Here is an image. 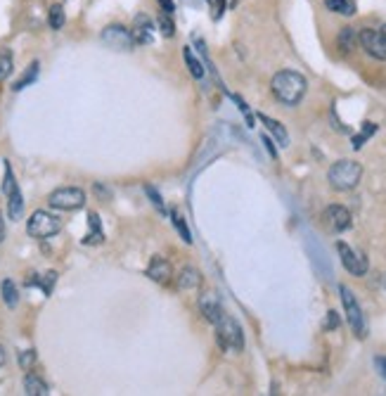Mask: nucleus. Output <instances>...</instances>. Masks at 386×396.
<instances>
[{"label": "nucleus", "mask_w": 386, "mask_h": 396, "mask_svg": "<svg viewBox=\"0 0 386 396\" xmlns=\"http://www.w3.org/2000/svg\"><path fill=\"white\" fill-rule=\"evenodd\" d=\"M270 90L278 97V102L287 107H294L303 100L308 90V81L303 79V74L292 72V69H285V72H278L270 81Z\"/></svg>", "instance_id": "f257e3e1"}, {"label": "nucleus", "mask_w": 386, "mask_h": 396, "mask_svg": "<svg viewBox=\"0 0 386 396\" xmlns=\"http://www.w3.org/2000/svg\"><path fill=\"white\" fill-rule=\"evenodd\" d=\"M360 178H362V166L358 162H353V159H342V162L332 164L330 174H327L330 185L339 192L353 190L360 183Z\"/></svg>", "instance_id": "f03ea898"}, {"label": "nucleus", "mask_w": 386, "mask_h": 396, "mask_svg": "<svg viewBox=\"0 0 386 396\" xmlns=\"http://www.w3.org/2000/svg\"><path fill=\"white\" fill-rule=\"evenodd\" d=\"M216 342L223 352L228 354H240L244 349V335H242L240 323L233 318V315H223L216 323Z\"/></svg>", "instance_id": "7ed1b4c3"}, {"label": "nucleus", "mask_w": 386, "mask_h": 396, "mask_svg": "<svg viewBox=\"0 0 386 396\" xmlns=\"http://www.w3.org/2000/svg\"><path fill=\"white\" fill-rule=\"evenodd\" d=\"M339 295H342L344 311H346V318H349V325H351V330H353V335L358 337V340H365L367 337V320H365V315H362L360 304L355 302L353 292H351L346 285L339 287Z\"/></svg>", "instance_id": "20e7f679"}, {"label": "nucleus", "mask_w": 386, "mask_h": 396, "mask_svg": "<svg viewBox=\"0 0 386 396\" xmlns=\"http://www.w3.org/2000/svg\"><path fill=\"white\" fill-rule=\"evenodd\" d=\"M62 231V221L57 219L55 214L50 211H33L31 219L26 221V233L36 240H45V238H53Z\"/></svg>", "instance_id": "39448f33"}, {"label": "nucleus", "mask_w": 386, "mask_h": 396, "mask_svg": "<svg viewBox=\"0 0 386 396\" xmlns=\"http://www.w3.org/2000/svg\"><path fill=\"white\" fill-rule=\"evenodd\" d=\"M3 190L8 195V216L12 221H19L24 216V197H22V190L15 181L12 174V166L5 162V183H3Z\"/></svg>", "instance_id": "423d86ee"}, {"label": "nucleus", "mask_w": 386, "mask_h": 396, "mask_svg": "<svg viewBox=\"0 0 386 396\" xmlns=\"http://www.w3.org/2000/svg\"><path fill=\"white\" fill-rule=\"evenodd\" d=\"M100 41L107 45L109 50H117V53H131L135 48V41L131 36V28L121 26V24H112L105 26L100 33Z\"/></svg>", "instance_id": "0eeeda50"}, {"label": "nucleus", "mask_w": 386, "mask_h": 396, "mask_svg": "<svg viewBox=\"0 0 386 396\" xmlns=\"http://www.w3.org/2000/svg\"><path fill=\"white\" fill-rule=\"evenodd\" d=\"M48 202L53 209L60 211H76L85 204V192L81 188H57V190L50 192Z\"/></svg>", "instance_id": "6e6552de"}, {"label": "nucleus", "mask_w": 386, "mask_h": 396, "mask_svg": "<svg viewBox=\"0 0 386 396\" xmlns=\"http://www.w3.org/2000/svg\"><path fill=\"white\" fill-rule=\"evenodd\" d=\"M358 43L374 60H386V33L377 28H362L358 33Z\"/></svg>", "instance_id": "1a4fd4ad"}, {"label": "nucleus", "mask_w": 386, "mask_h": 396, "mask_svg": "<svg viewBox=\"0 0 386 396\" xmlns=\"http://www.w3.org/2000/svg\"><path fill=\"white\" fill-rule=\"evenodd\" d=\"M337 251H339V256H342L344 268H346L351 275H365L367 273V259L360 254V251L351 249L346 242H337Z\"/></svg>", "instance_id": "9d476101"}, {"label": "nucleus", "mask_w": 386, "mask_h": 396, "mask_svg": "<svg viewBox=\"0 0 386 396\" xmlns=\"http://www.w3.org/2000/svg\"><path fill=\"white\" fill-rule=\"evenodd\" d=\"M351 211L346 209V206H342V204H332V206H327L325 209V223H327V228L334 233H344V231H349L351 228Z\"/></svg>", "instance_id": "9b49d317"}, {"label": "nucleus", "mask_w": 386, "mask_h": 396, "mask_svg": "<svg viewBox=\"0 0 386 396\" xmlns=\"http://www.w3.org/2000/svg\"><path fill=\"white\" fill-rule=\"evenodd\" d=\"M131 36H133L135 45H149L154 41V24L147 15H137L133 26H131Z\"/></svg>", "instance_id": "f8f14e48"}, {"label": "nucleus", "mask_w": 386, "mask_h": 396, "mask_svg": "<svg viewBox=\"0 0 386 396\" xmlns=\"http://www.w3.org/2000/svg\"><path fill=\"white\" fill-rule=\"evenodd\" d=\"M199 311H201V315H204V318L209 320V323H213V325H216L218 320H221L223 315H226L221 299H218V297L213 295V292H206V295L199 299Z\"/></svg>", "instance_id": "ddd939ff"}, {"label": "nucleus", "mask_w": 386, "mask_h": 396, "mask_svg": "<svg viewBox=\"0 0 386 396\" xmlns=\"http://www.w3.org/2000/svg\"><path fill=\"white\" fill-rule=\"evenodd\" d=\"M147 278H152L154 283L159 285H169L171 278H174V268H171V263L166 259H161V256H152V261H149L147 266Z\"/></svg>", "instance_id": "4468645a"}, {"label": "nucleus", "mask_w": 386, "mask_h": 396, "mask_svg": "<svg viewBox=\"0 0 386 396\" xmlns=\"http://www.w3.org/2000/svg\"><path fill=\"white\" fill-rule=\"evenodd\" d=\"M24 394H28V396H45V394H50L48 382H45L40 375H36V372H26V377H24Z\"/></svg>", "instance_id": "2eb2a0df"}, {"label": "nucleus", "mask_w": 386, "mask_h": 396, "mask_svg": "<svg viewBox=\"0 0 386 396\" xmlns=\"http://www.w3.org/2000/svg\"><path fill=\"white\" fill-rule=\"evenodd\" d=\"M258 119H261L263 126H266V129L270 131V133H273L275 138H278V142H280L282 147H287V145H290V135H287L285 126H282L280 122H275V119L266 117V114H258Z\"/></svg>", "instance_id": "dca6fc26"}, {"label": "nucleus", "mask_w": 386, "mask_h": 396, "mask_svg": "<svg viewBox=\"0 0 386 396\" xmlns=\"http://www.w3.org/2000/svg\"><path fill=\"white\" fill-rule=\"evenodd\" d=\"M88 223H90V233L83 238V242L85 245H100L102 240H105V233H102V226H100V216H97L95 211H90Z\"/></svg>", "instance_id": "f3484780"}, {"label": "nucleus", "mask_w": 386, "mask_h": 396, "mask_svg": "<svg viewBox=\"0 0 386 396\" xmlns=\"http://www.w3.org/2000/svg\"><path fill=\"white\" fill-rule=\"evenodd\" d=\"M325 8L330 13L344 15V17H353L355 15V0H325Z\"/></svg>", "instance_id": "a211bd4d"}, {"label": "nucleus", "mask_w": 386, "mask_h": 396, "mask_svg": "<svg viewBox=\"0 0 386 396\" xmlns=\"http://www.w3.org/2000/svg\"><path fill=\"white\" fill-rule=\"evenodd\" d=\"M199 280H201V275L197 268L185 266L181 271V275H178V287H181V290H192V287L199 285Z\"/></svg>", "instance_id": "6ab92c4d"}, {"label": "nucleus", "mask_w": 386, "mask_h": 396, "mask_svg": "<svg viewBox=\"0 0 386 396\" xmlns=\"http://www.w3.org/2000/svg\"><path fill=\"white\" fill-rule=\"evenodd\" d=\"M57 283V273L55 271H48L43 275V278H38V275H33V278H28L26 280V285H38L40 290H43V295L45 297H50L53 295V287Z\"/></svg>", "instance_id": "aec40b11"}, {"label": "nucleus", "mask_w": 386, "mask_h": 396, "mask_svg": "<svg viewBox=\"0 0 386 396\" xmlns=\"http://www.w3.org/2000/svg\"><path fill=\"white\" fill-rule=\"evenodd\" d=\"M0 295H3L5 306L15 308L17 304H19V292H17V285L12 283V280H3V285H0Z\"/></svg>", "instance_id": "412c9836"}, {"label": "nucleus", "mask_w": 386, "mask_h": 396, "mask_svg": "<svg viewBox=\"0 0 386 396\" xmlns=\"http://www.w3.org/2000/svg\"><path fill=\"white\" fill-rule=\"evenodd\" d=\"M12 69H15V57H12V50L0 48V81H5V79H10V74H12Z\"/></svg>", "instance_id": "4be33fe9"}, {"label": "nucleus", "mask_w": 386, "mask_h": 396, "mask_svg": "<svg viewBox=\"0 0 386 396\" xmlns=\"http://www.w3.org/2000/svg\"><path fill=\"white\" fill-rule=\"evenodd\" d=\"M38 62H31V65H28V69L24 72V76L19 79V81H17L15 85H12V90H17V93H19V90H24L26 85H31L33 81H36L38 79Z\"/></svg>", "instance_id": "5701e85b"}, {"label": "nucleus", "mask_w": 386, "mask_h": 396, "mask_svg": "<svg viewBox=\"0 0 386 396\" xmlns=\"http://www.w3.org/2000/svg\"><path fill=\"white\" fill-rule=\"evenodd\" d=\"M358 43V33H355V28H342V33H339V48L344 50V53H349V50H353V45Z\"/></svg>", "instance_id": "b1692460"}, {"label": "nucleus", "mask_w": 386, "mask_h": 396, "mask_svg": "<svg viewBox=\"0 0 386 396\" xmlns=\"http://www.w3.org/2000/svg\"><path fill=\"white\" fill-rule=\"evenodd\" d=\"M65 22H67L65 8H62V5H53V8H50V13H48V24H50V28L60 31V28L65 26Z\"/></svg>", "instance_id": "393cba45"}, {"label": "nucleus", "mask_w": 386, "mask_h": 396, "mask_svg": "<svg viewBox=\"0 0 386 396\" xmlns=\"http://www.w3.org/2000/svg\"><path fill=\"white\" fill-rule=\"evenodd\" d=\"M374 133H377V126H374L372 122H365V124H362V131H360V133L353 135V150H360V147L367 142V138H372Z\"/></svg>", "instance_id": "a878e982"}, {"label": "nucleus", "mask_w": 386, "mask_h": 396, "mask_svg": "<svg viewBox=\"0 0 386 396\" xmlns=\"http://www.w3.org/2000/svg\"><path fill=\"white\" fill-rule=\"evenodd\" d=\"M183 55H185V62H187V67H190V74H192L194 79H204V67H201V62L192 55V50H190V48H183Z\"/></svg>", "instance_id": "bb28decb"}, {"label": "nucleus", "mask_w": 386, "mask_h": 396, "mask_svg": "<svg viewBox=\"0 0 386 396\" xmlns=\"http://www.w3.org/2000/svg\"><path fill=\"white\" fill-rule=\"evenodd\" d=\"M171 219H174V226H176V231L181 233V238L185 240V245H192V235H190V231H187V223H185V219H183L181 216V211H171Z\"/></svg>", "instance_id": "cd10ccee"}, {"label": "nucleus", "mask_w": 386, "mask_h": 396, "mask_svg": "<svg viewBox=\"0 0 386 396\" xmlns=\"http://www.w3.org/2000/svg\"><path fill=\"white\" fill-rule=\"evenodd\" d=\"M159 31L164 33L166 38H174V36H176V24H174V19H171V15L164 13V10H161V15H159Z\"/></svg>", "instance_id": "c85d7f7f"}, {"label": "nucleus", "mask_w": 386, "mask_h": 396, "mask_svg": "<svg viewBox=\"0 0 386 396\" xmlns=\"http://www.w3.org/2000/svg\"><path fill=\"white\" fill-rule=\"evenodd\" d=\"M145 195H147L149 199H152V204L157 206V211L166 214V204H164V199H161V195L157 192V188H154V185H145Z\"/></svg>", "instance_id": "c756f323"}, {"label": "nucleus", "mask_w": 386, "mask_h": 396, "mask_svg": "<svg viewBox=\"0 0 386 396\" xmlns=\"http://www.w3.org/2000/svg\"><path fill=\"white\" fill-rule=\"evenodd\" d=\"M33 363H36V352H33V349H28V352H22L19 354V365L24 370H31Z\"/></svg>", "instance_id": "7c9ffc66"}, {"label": "nucleus", "mask_w": 386, "mask_h": 396, "mask_svg": "<svg viewBox=\"0 0 386 396\" xmlns=\"http://www.w3.org/2000/svg\"><path fill=\"white\" fill-rule=\"evenodd\" d=\"M209 8H211V17H213V19H221L223 10H226V0H209Z\"/></svg>", "instance_id": "2f4dec72"}, {"label": "nucleus", "mask_w": 386, "mask_h": 396, "mask_svg": "<svg viewBox=\"0 0 386 396\" xmlns=\"http://www.w3.org/2000/svg\"><path fill=\"white\" fill-rule=\"evenodd\" d=\"M337 328H339V313L330 311L327 313V320H325V330H337Z\"/></svg>", "instance_id": "473e14b6"}, {"label": "nucleus", "mask_w": 386, "mask_h": 396, "mask_svg": "<svg viewBox=\"0 0 386 396\" xmlns=\"http://www.w3.org/2000/svg\"><path fill=\"white\" fill-rule=\"evenodd\" d=\"M374 368H377L379 375L386 380V356H377V358H374Z\"/></svg>", "instance_id": "72a5a7b5"}, {"label": "nucleus", "mask_w": 386, "mask_h": 396, "mask_svg": "<svg viewBox=\"0 0 386 396\" xmlns=\"http://www.w3.org/2000/svg\"><path fill=\"white\" fill-rule=\"evenodd\" d=\"M159 5H161V10H164V13H169V15H174V10H176V5H174V0H159Z\"/></svg>", "instance_id": "f704fd0d"}, {"label": "nucleus", "mask_w": 386, "mask_h": 396, "mask_svg": "<svg viewBox=\"0 0 386 396\" xmlns=\"http://www.w3.org/2000/svg\"><path fill=\"white\" fill-rule=\"evenodd\" d=\"M5 361H8V354H5V347H0V368L5 365Z\"/></svg>", "instance_id": "c9c22d12"}, {"label": "nucleus", "mask_w": 386, "mask_h": 396, "mask_svg": "<svg viewBox=\"0 0 386 396\" xmlns=\"http://www.w3.org/2000/svg\"><path fill=\"white\" fill-rule=\"evenodd\" d=\"M5 240V221H3V214H0V242Z\"/></svg>", "instance_id": "e433bc0d"}, {"label": "nucleus", "mask_w": 386, "mask_h": 396, "mask_svg": "<svg viewBox=\"0 0 386 396\" xmlns=\"http://www.w3.org/2000/svg\"><path fill=\"white\" fill-rule=\"evenodd\" d=\"M382 31H384V33H386V24H384V28H382Z\"/></svg>", "instance_id": "4c0bfd02"}]
</instances>
